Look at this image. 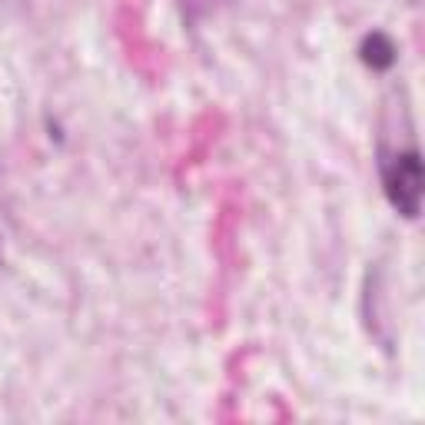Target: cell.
Instances as JSON below:
<instances>
[{
    "label": "cell",
    "mask_w": 425,
    "mask_h": 425,
    "mask_svg": "<svg viewBox=\"0 0 425 425\" xmlns=\"http://www.w3.org/2000/svg\"><path fill=\"white\" fill-rule=\"evenodd\" d=\"M389 196L405 216H419L422 203V163L415 153H405L396 163V173L389 176Z\"/></svg>",
    "instance_id": "cell-1"
},
{
    "label": "cell",
    "mask_w": 425,
    "mask_h": 425,
    "mask_svg": "<svg viewBox=\"0 0 425 425\" xmlns=\"http://www.w3.org/2000/svg\"><path fill=\"white\" fill-rule=\"evenodd\" d=\"M363 60L372 67V70H386L396 63V43L386 37V34H369L363 40Z\"/></svg>",
    "instance_id": "cell-2"
}]
</instances>
